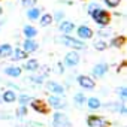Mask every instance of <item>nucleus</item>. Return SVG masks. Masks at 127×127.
Returning a JSON list of instances; mask_svg holds the SVG:
<instances>
[{"label": "nucleus", "instance_id": "obj_1", "mask_svg": "<svg viewBox=\"0 0 127 127\" xmlns=\"http://www.w3.org/2000/svg\"><path fill=\"white\" fill-rule=\"evenodd\" d=\"M55 42L58 43H63V45H66L69 48H73V49H85V43L81 40V39H75L69 34H61L58 37H55Z\"/></svg>", "mask_w": 127, "mask_h": 127}, {"label": "nucleus", "instance_id": "obj_2", "mask_svg": "<svg viewBox=\"0 0 127 127\" xmlns=\"http://www.w3.org/2000/svg\"><path fill=\"white\" fill-rule=\"evenodd\" d=\"M90 15H91V18H93V21H94L96 24H99L100 27L108 26L109 21H111V15H109L108 11H105L103 8H97V9H96L94 12H91Z\"/></svg>", "mask_w": 127, "mask_h": 127}, {"label": "nucleus", "instance_id": "obj_3", "mask_svg": "<svg viewBox=\"0 0 127 127\" xmlns=\"http://www.w3.org/2000/svg\"><path fill=\"white\" fill-rule=\"evenodd\" d=\"M52 127H72V121L63 112H55L52 115Z\"/></svg>", "mask_w": 127, "mask_h": 127}, {"label": "nucleus", "instance_id": "obj_4", "mask_svg": "<svg viewBox=\"0 0 127 127\" xmlns=\"http://www.w3.org/2000/svg\"><path fill=\"white\" fill-rule=\"evenodd\" d=\"M79 61H81L79 54H78L76 51H69V52L64 55V58H63L61 63H63L66 67H75V66L79 64Z\"/></svg>", "mask_w": 127, "mask_h": 127}, {"label": "nucleus", "instance_id": "obj_5", "mask_svg": "<svg viewBox=\"0 0 127 127\" xmlns=\"http://www.w3.org/2000/svg\"><path fill=\"white\" fill-rule=\"evenodd\" d=\"M46 102H48V106H51L52 109H63V108H66V100L63 99V96L51 94Z\"/></svg>", "mask_w": 127, "mask_h": 127}, {"label": "nucleus", "instance_id": "obj_6", "mask_svg": "<svg viewBox=\"0 0 127 127\" xmlns=\"http://www.w3.org/2000/svg\"><path fill=\"white\" fill-rule=\"evenodd\" d=\"M108 70H109V66H108V63H97V64H94V67L91 69V75L94 76V78H97V79H100V78H103L106 73H108Z\"/></svg>", "mask_w": 127, "mask_h": 127}, {"label": "nucleus", "instance_id": "obj_7", "mask_svg": "<svg viewBox=\"0 0 127 127\" xmlns=\"http://www.w3.org/2000/svg\"><path fill=\"white\" fill-rule=\"evenodd\" d=\"M87 126L88 127H106L108 123L100 115H88L87 117Z\"/></svg>", "mask_w": 127, "mask_h": 127}, {"label": "nucleus", "instance_id": "obj_8", "mask_svg": "<svg viewBox=\"0 0 127 127\" xmlns=\"http://www.w3.org/2000/svg\"><path fill=\"white\" fill-rule=\"evenodd\" d=\"M46 90L57 96H64V87L58 84L57 81H46Z\"/></svg>", "mask_w": 127, "mask_h": 127}, {"label": "nucleus", "instance_id": "obj_9", "mask_svg": "<svg viewBox=\"0 0 127 127\" xmlns=\"http://www.w3.org/2000/svg\"><path fill=\"white\" fill-rule=\"evenodd\" d=\"M76 82L79 84V87L85 88V90H93L96 87V82L91 79V76H87V75H79L76 76Z\"/></svg>", "mask_w": 127, "mask_h": 127}, {"label": "nucleus", "instance_id": "obj_10", "mask_svg": "<svg viewBox=\"0 0 127 127\" xmlns=\"http://www.w3.org/2000/svg\"><path fill=\"white\" fill-rule=\"evenodd\" d=\"M76 34L81 40H87V39H91L94 36V32L88 27V26H79L76 29Z\"/></svg>", "mask_w": 127, "mask_h": 127}, {"label": "nucleus", "instance_id": "obj_11", "mask_svg": "<svg viewBox=\"0 0 127 127\" xmlns=\"http://www.w3.org/2000/svg\"><path fill=\"white\" fill-rule=\"evenodd\" d=\"M29 105L32 106V109H33V111H36V112H39V114H46V112H48V106L43 103V100L32 99Z\"/></svg>", "mask_w": 127, "mask_h": 127}, {"label": "nucleus", "instance_id": "obj_12", "mask_svg": "<svg viewBox=\"0 0 127 127\" xmlns=\"http://www.w3.org/2000/svg\"><path fill=\"white\" fill-rule=\"evenodd\" d=\"M58 30H60V33H63V34H69V33H72V32L75 30V24H73L72 21L63 20V21H60Z\"/></svg>", "mask_w": 127, "mask_h": 127}, {"label": "nucleus", "instance_id": "obj_13", "mask_svg": "<svg viewBox=\"0 0 127 127\" xmlns=\"http://www.w3.org/2000/svg\"><path fill=\"white\" fill-rule=\"evenodd\" d=\"M23 70H27V72H36L37 69H39V61L36 60V58H26V61H24V66L21 67Z\"/></svg>", "mask_w": 127, "mask_h": 127}, {"label": "nucleus", "instance_id": "obj_14", "mask_svg": "<svg viewBox=\"0 0 127 127\" xmlns=\"http://www.w3.org/2000/svg\"><path fill=\"white\" fill-rule=\"evenodd\" d=\"M37 48H39V45H37V42H36L34 39H26V40L23 42V49H24L27 54H32V52L37 51Z\"/></svg>", "mask_w": 127, "mask_h": 127}, {"label": "nucleus", "instance_id": "obj_15", "mask_svg": "<svg viewBox=\"0 0 127 127\" xmlns=\"http://www.w3.org/2000/svg\"><path fill=\"white\" fill-rule=\"evenodd\" d=\"M3 72H5V75H8L11 78H20L21 73H23V69L18 67V66H6L3 69Z\"/></svg>", "mask_w": 127, "mask_h": 127}, {"label": "nucleus", "instance_id": "obj_16", "mask_svg": "<svg viewBox=\"0 0 127 127\" xmlns=\"http://www.w3.org/2000/svg\"><path fill=\"white\" fill-rule=\"evenodd\" d=\"M0 99L5 103H14V102H17V93L14 90H6V91L2 93V97Z\"/></svg>", "mask_w": 127, "mask_h": 127}, {"label": "nucleus", "instance_id": "obj_17", "mask_svg": "<svg viewBox=\"0 0 127 127\" xmlns=\"http://www.w3.org/2000/svg\"><path fill=\"white\" fill-rule=\"evenodd\" d=\"M27 58V52L21 48H15L12 49V54H11V60L12 61H21V60H26Z\"/></svg>", "mask_w": 127, "mask_h": 127}, {"label": "nucleus", "instance_id": "obj_18", "mask_svg": "<svg viewBox=\"0 0 127 127\" xmlns=\"http://www.w3.org/2000/svg\"><path fill=\"white\" fill-rule=\"evenodd\" d=\"M85 103H87V106H88L90 111H97V109L102 108V102H100L97 97H88V99L85 100Z\"/></svg>", "mask_w": 127, "mask_h": 127}, {"label": "nucleus", "instance_id": "obj_19", "mask_svg": "<svg viewBox=\"0 0 127 127\" xmlns=\"http://www.w3.org/2000/svg\"><path fill=\"white\" fill-rule=\"evenodd\" d=\"M23 33H24L26 39H34V37L37 36V29L29 24V26H24V29H23Z\"/></svg>", "mask_w": 127, "mask_h": 127}, {"label": "nucleus", "instance_id": "obj_20", "mask_svg": "<svg viewBox=\"0 0 127 127\" xmlns=\"http://www.w3.org/2000/svg\"><path fill=\"white\" fill-rule=\"evenodd\" d=\"M12 45H9V43H2L0 45V58H8V57H11V54H12Z\"/></svg>", "mask_w": 127, "mask_h": 127}, {"label": "nucleus", "instance_id": "obj_21", "mask_svg": "<svg viewBox=\"0 0 127 127\" xmlns=\"http://www.w3.org/2000/svg\"><path fill=\"white\" fill-rule=\"evenodd\" d=\"M40 15H42V12H40V9H39V8H36V6L29 8V9H27V18H29V20H32V21L39 20V17H40Z\"/></svg>", "mask_w": 127, "mask_h": 127}, {"label": "nucleus", "instance_id": "obj_22", "mask_svg": "<svg viewBox=\"0 0 127 127\" xmlns=\"http://www.w3.org/2000/svg\"><path fill=\"white\" fill-rule=\"evenodd\" d=\"M39 20H40L39 23H40V26H42V27H49V26L52 24V21H54L51 14H43V15H40V17H39Z\"/></svg>", "mask_w": 127, "mask_h": 127}, {"label": "nucleus", "instance_id": "obj_23", "mask_svg": "<svg viewBox=\"0 0 127 127\" xmlns=\"http://www.w3.org/2000/svg\"><path fill=\"white\" fill-rule=\"evenodd\" d=\"M124 43H126V37L124 36H115L111 40V46H114V48H121Z\"/></svg>", "mask_w": 127, "mask_h": 127}, {"label": "nucleus", "instance_id": "obj_24", "mask_svg": "<svg viewBox=\"0 0 127 127\" xmlns=\"http://www.w3.org/2000/svg\"><path fill=\"white\" fill-rule=\"evenodd\" d=\"M85 100H87V97H85L84 93H76V94L73 96V103H75L76 106H82V105H85Z\"/></svg>", "mask_w": 127, "mask_h": 127}, {"label": "nucleus", "instance_id": "obj_25", "mask_svg": "<svg viewBox=\"0 0 127 127\" xmlns=\"http://www.w3.org/2000/svg\"><path fill=\"white\" fill-rule=\"evenodd\" d=\"M97 34L100 36V39H105V37H109V36L112 34V30H111L108 26H105V27H100V29H99Z\"/></svg>", "mask_w": 127, "mask_h": 127}, {"label": "nucleus", "instance_id": "obj_26", "mask_svg": "<svg viewBox=\"0 0 127 127\" xmlns=\"http://www.w3.org/2000/svg\"><path fill=\"white\" fill-rule=\"evenodd\" d=\"M93 46H94V49H96V51H105L109 45L105 42V39H97V40L94 42V45H93Z\"/></svg>", "mask_w": 127, "mask_h": 127}, {"label": "nucleus", "instance_id": "obj_27", "mask_svg": "<svg viewBox=\"0 0 127 127\" xmlns=\"http://www.w3.org/2000/svg\"><path fill=\"white\" fill-rule=\"evenodd\" d=\"M32 99H33V97H32L30 94H26V93H23V94L17 96V100H18V103H20V105H29Z\"/></svg>", "mask_w": 127, "mask_h": 127}, {"label": "nucleus", "instance_id": "obj_28", "mask_svg": "<svg viewBox=\"0 0 127 127\" xmlns=\"http://www.w3.org/2000/svg\"><path fill=\"white\" fill-rule=\"evenodd\" d=\"M29 81L33 82V84H43V81H45V75H43V73H42V75H32V76L29 78Z\"/></svg>", "mask_w": 127, "mask_h": 127}, {"label": "nucleus", "instance_id": "obj_29", "mask_svg": "<svg viewBox=\"0 0 127 127\" xmlns=\"http://www.w3.org/2000/svg\"><path fill=\"white\" fill-rule=\"evenodd\" d=\"M123 103H124V102H117V103H108V105H105V108H106L108 111H112V112H118Z\"/></svg>", "mask_w": 127, "mask_h": 127}, {"label": "nucleus", "instance_id": "obj_30", "mask_svg": "<svg viewBox=\"0 0 127 127\" xmlns=\"http://www.w3.org/2000/svg\"><path fill=\"white\" fill-rule=\"evenodd\" d=\"M117 93H118L121 102H126V100H127V87H120V88H117Z\"/></svg>", "mask_w": 127, "mask_h": 127}, {"label": "nucleus", "instance_id": "obj_31", "mask_svg": "<svg viewBox=\"0 0 127 127\" xmlns=\"http://www.w3.org/2000/svg\"><path fill=\"white\" fill-rule=\"evenodd\" d=\"M17 117L18 118H23V117H26L27 115V105H20V108L17 109Z\"/></svg>", "mask_w": 127, "mask_h": 127}, {"label": "nucleus", "instance_id": "obj_32", "mask_svg": "<svg viewBox=\"0 0 127 127\" xmlns=\"http://www.w3.org/2000/svg\"><path fill=\"white\" fill-rule=\"evenodd\" d=\"M36 3H37V0H21V5L24 6V8H33V6H36Z\"/></svg>", "mask_w": 127, "mask_h": 127}, {"label": "nucleus", "instance_id": "obj_33", "mask_svg": "<svg viewBox=\"0 0 127 127\" xmlns=\"http://www.w3.org/2000/svg\"><path fill=\"white\" fill-rule=\"evenodd\" d=\"M120 3H121V0H105V5H106L108 8H112V9L117 8Z\"/></svg>", "mask_w": 127, "mask_h": 127}, {"label": "nucleus", "instance_id": "obj_34", "mask_svg": "<svg viewBox=\"0 0 127 127\" xmlns=\"http://www.w3.org/2000/svg\"><path fill=\"white\" fill-rule=\"evenodd\" d=\"M52 20H55V21H63V20H64V12H63V11H57L55 12V15L52 17Z\"/></svg>", "mask_w": 127, "mask_h": 127}, {"label": "nucleus", "instance_id": "obj_35", "mask_svg": "<svg viewBox=\"0 0 127 127\" xmlns=\"http://www.w3.org/2000/svg\"><path fill=\"white\" fill-rule=\"evenodd\" d=\"M97 8H100V5L99 3H96V2H93V3H90L88 5V8H87V12H88V15L91 14V12H94Z\"/></svg>", "mask_w": 127, "mask_h": 127}, {"label": "nucleus", "instance_id": "obj_36", "mask_svg": "<svg viewBox=\"0 0 127 127\" xmlns=\"http://www.w3.org/2000/svg\"><path fill=\"white\" fill-rule=\"evenodd\" d=\"M55 72L58 73V75H63L64 73V64L60 61V63H57V69H55Z\"/></svg>", "mask_w": 127, "mask_h": 127}, {"label": "nucleus", "instance_id": "obj_37", "mask_svg": "<svg viewBox=\"0 0 127 127\" xmlns=\"http://www.w3.org/2000/svg\"><path fill=\"white\" fill-rule=\"evenodd\" d=\"M118 112H120L121 115H126V114H127V108H126V105H124V103L121 105V108H120V111H118Z\"/></svg>", "mask_w": 127, "mask_h": 127}, {"label": "nucleus", "instance_id": "obj_38", "mask_svg": "<svg viewBox=\"0 0 127 127\" xmlns=\"http://www.w3.org/2000/svg\"><path fill=\"white\" fill-rule=\"evenodd\" d=\"M2 26H5V21H0V29H2Z\"/></svg>", "mask_w": 127, "mask_h": 127}, {"label": "nucleus", "instance_id": "obj_39", "mask_svg": "<svg viewBox=\"0 0 127 127\" xmlns=\"http://www.w3.org/2000/svg\"><path fill=\"white\" fill-rule=\"evenodd\" d=\"M3 14V9H2V6H0V15H2Z\"/></svg>", "mask_w": 127, "mask_h": 127}, {"label": "nucleus", "instance_id": "obj_40", "mask_svg": "<svg viewBox=\"0 0 127 127\" xmlns=\"http://www.w3.org/2000/svg\"><path fill=\"white\" fill-rule=\"evenodd\" d=\"M0 102H2V99H0Z\"/></svg>", "mask_w": 127, "mask_h": 127}]
</instances>
